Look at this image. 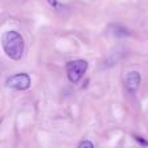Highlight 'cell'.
<instances>
[{
	"label": "cell",
	"mask_w": 148,
	"mask_h": 148,
	"mask_svg": "<svg viewBox=\"0 0 148 148\" xmlns=\"http://www.w3.org/2000/svg\"><path fill=\"white\" fill-rule=\"evenodd\" d=\"M1 44L3 48H4V52L12 60H20L22 57L25 43H23V38L21 36V34H18L17 31L10 30L3 34Z\"/></svg>",
	"instance_id": "cell-1"
},
{
	"label": "cell",
	"mask_w": 148,
	"mask_h": 148,
	"mask_svg": "<svg viewBox=\"0 0 148 148\" xmlns=\"http://www.w3.org/2000/svg\"><path fill=\"white\" fill-rule=\"evenodd\" d=\"M88 64L86 60H73L66 64V74L72 83H78L86 73Z\"/></svg>",
	"instance_id": "cell-2"
},
{
	"label": "cell",
	"mask_w": 148,
	"mask_h": 148,
	"mask_svg": "<svg viewBox=\"0 0 148 148\" xmlns=\"http://www.w3.org/2000/svg\"><path fill=\"white\" fill-rule=\"evenodd\" d=\"M5 84L9 88L23 91V90H27L31 86V78L26 73H18V74H14V75H10L5 81Z\"/></svg>",
	"instance_id": "cell-3"
},
{
	"label": "cell",
	"mask_w": 148,
	"mask_h": 148,
	"mask_svg": "<svg viewBox=\"0 0 148 148\" xmlns=\"http://www.w3.org/2000/svg\"><path fill=\"white\" fill-rule=\"evenodd\" d=\"M139 84H140V74L138 72L127 73V75H126V78H125V87L130 94L136 92Z\"/></svg>",
	"instance_id": "cell-4"
},
{
	"label": "cell",
	"mask_w": 148,
	"mask_h": 148,
	"mask_svg": "<svg viewBox=\"0 0 148 148\" xmlns=\"http://www.w3.org/2000/svg\"><path fill=\"white\" fill-rule=\"evenodd\" d=\"M113 31H114V35H120V36H125V35H127V33H126V30L125 29H122V27H118V26H113Z\"/></svg>",
	"instance_id": "cell-5"
},
{
	"label": "cell",
	"mask_w": 148,
	"mask_h": 148,
	"mask_svg": "<svg viewBox=\"0 0 148 148\" xmlns=\"http://www.w3.org/2000/svg\"><path fill=\"white\" fill-rule=\"evenodd\" d=\"M134 140H136L140 146H143V147H148V140L147 139H143L142 136H139V135H134Z\"/></svg>",
	"instance_id": "cell-6"
},
{
	"label": "cell",
	"mask_w": 148,
	"mask_h": 148,
	"mask_svg": "<svg viewBox=\"0 0 148 148\" xmlns=\"http://www.w3.org/2000/svg\"><path fill=\"white\" fill-rule=\"evenodd\" d=\"M78 148H94V143L90 142V140H83V142L79 143Z\"/></svg>",
	"instance_id": "cell-7"
},
{
	"label": "cell",
	"mask_w": 148,
	"mask_h": 148,
	"mask_svg": "<svg viewBox=\"0 0 148 148\" xmlns=\"http://www.w3.org/2000/svg\"><path fill=\"white\" fill-rule=\"evenodd\" d=\"M47 3H48L51 7H57V4H59V3H57V0H47Z\"/></svg>",
	"instance_id": "cell-8"
}]
</instances>
